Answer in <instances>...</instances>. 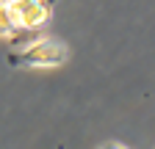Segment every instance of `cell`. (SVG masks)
Returning <instances> with one entry per match:
<instances>
[{
  "label": "cell",
  "instance_id": "7a4b0ae2",
  "mask_svg": "<svg viewBox=\"0 0 155 149\" xmlns=\"http://www.w3.org/2000/svg\"><path fill=\"white\" fill-rule=\"evenodd\" d=\"M8 8L19 33L42 30L53 20V0H8Z\"/></svg>",
  "mask_w": 155,
  "mask_h": 149
},
{
  "label": "cell",
  "instance_id": "277c9868",
  "mask_svg": "<svg viewBox=\"0 0 155 149\" xmlns=\"http://www.w3.org/2000/svg\"><path fill=\"white\" fill-rule=\"evenodd\" d=\"M103 149H127V146H122V144H116V141H111V144H105Z\"/></svg>",
  "mask_w": 155,
  "mask_h": 149
},
{
  "label": "cell",
  "instance_id": "6da1fadb",
  "mask_svg": "<svg viewBox=\"0 0 155 149\" xmlns=\"http://www.w3.org/2000/svg\"><path fill=\"white\" fill-rule=\"evenodd\" d=\"M67 58H69L67 44L61 39H53V36L25 42L6 55V61L17 69H50V66H61Z\"/></svg>",
  "mask_w": 155,
  "mask_h": 149
},
{
  "label": "cell",
  "instance_id": "3957f363",
  "mask_svg": "<svg viewBox=\"0 0 155 149\" xmlns=\"http://www.w3.org/2000/svg\"><path fill=\"white\" fill-rule=\"evenodd\" d=\"M17 36H19V28L11 17L8 0H0V39H17Z\"/></svg>",
  "mask_w": 155,
  "mask_h": 149
}]
</instances>
